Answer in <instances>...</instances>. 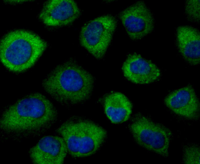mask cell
<instances>
[{
    "label": "cell",
    "mask_w": 200,
    "mask_h": 164,
    "mask_svg": "<svg viewBox=\"0 0 200 164\" xmlns=\"http://www.w3.org/2000/svg\"><path fill=\"white\" fill-rule=\"evenodd\" d=\"M58 111L39 92L30 93L6 106L0 119L1 138L19 141L39 137L56 122Z\"/></svg>",
    "instance_id": "6da1fadb"
},
{
    "label": "cell",
    "mask_w": 200,
    "mask_h": 164,
    "mask_svg": "<svg viewBox=\"0 0 200 164\" xmlns=\"http://www.w3.org/2000/svg\"><path fill=\"white\" fill-rule=\"evenodd\" d=\"M95 79L73 58L56 66L43 80L44 90L61 105L70 107L82 104L90 97Z\"/></svg>",
    "instance_id": "7a4b0ae2"
},
{
    "label": "cell",
    "mask_w": 200,
    "mask_h": 164,
    "mask_svg": "<svg viewBox=\"0 0 200 164\" xmlns=\"http://www.w3.org/2000/svg\"><path fill=\"white\" fill-rule=\"evenodd\" d=\"M38 35L22 29L9 31L0 40L1 62L9 71L24 72L33 67L48 47Z\"/></svg>",
    "instance_id": "3957f363"
},
{
    "label": "cell",
    "mask_w": 200,
    "mask_h": 164,
    "mask_svg": "<svg viewBox=\"0 0 200 164\" xmlns=\"http://www.w3.org/2000/svg\"><path fill=\"white\" fill-rule=\"evenodd\" d=\"M56 132L66 145L68 152L73 158L91 156L105 142L106 130L98 124L83 117L71 116L63 121Z\"/></svg>",
    "instance_id": "277c9868"
},
{
    "label": "cell",
    "mask_w": 200,
    "mask_h": 164,
    "mask_svg": "<svg viewBox=\"0 0 200 164\" xmlns=\"http://www.w3.org/2000/svg\"><path fill=\"white\" fill-rule=\"evenodd\" d=\"M128 127L140 146L164 157L168 156L173 135L168 128L140 113L134 116Z\"/></svg>",
    "instance_id": "5b68a950"
},
{
    "label": "cell",
    "mask_w": 200,
    "mask_h": 164,
    "mask_svg": "<svg viewBox=\"0 0 200 164\" xmlns=\"http://www.w3.org/2000/svg\"><path fill=\"white\" fill-rule=\"evenodd\" d=\"M117 25L115 18L109 14L88 22L80 31L81 45L96 59H102L112 42Z\"/></svg>",
    "instance_id": "8992f818"
},
{
    "label": "cell",
    "mask_w": 200,
    "mask_h": 164,
    "mask_svg": "<svg viewBox=\"0 0 200 164\" xmlns=\"http://www.w3.org/2000/svg\"><path fill=\"white\" fill-rule=\"evenodd\" d=\"M118 18L130 38L141 39L154 30L155 20L149 7L142 1H138L120 12Z\"/></svg>",
    "instance_id": "52a82bcc"
},
{
    "label": "cell",
    "mask_w": 200,
    "mask_h": 164,
    "mask_svg": "<svg viewBox=\"0 0 200 164\" xmlns=\"http://www.w3.org/2000/svg\"><path fill=\"white\" fill-rule=\"evenodd\" d=\"M81 14V10L74 1L51 0L45 2L38 18L46 26L58 27L71 24Z\"/></svg>",
    "instance_id": "ba28073f"
},
{
    "label": "cell",
    "mask_w": 200,
    "mask_h": 164,
    "mask_svg": "<svg viewBox=\"0 0 200 164\" xmlns=\"http://www.w3.org/2000/svg\"><path fill=\"white\" fill-rule=\"evenodd\" d=\"M68 153L63 139L54 136L42 138L29 151L31 162L36 164H62Z\"/></svg>",
    "instance_id": "9c48e42d"
},
{
    "label": "cell",
    "mask_w": 200,
    "mask_h": 164,
    "mask_svg": "<svg viewBox=\"0 0 200 164\" xmlns=\"http://www.w3.org/2000/svg\"><path fill=\"white\" fill-rule=\"evenodd\" d=\"M124 77L137 84H146L158 80L160 70L151 61L136 53L128 54L121 68Z\"/></svg>",
    "instance_id": "30bf717a"
},
{
    "label": "cell",
    "mask_w": 200,
    "mask_h": 164,
    "mask_svg": "<svg viewBox=\"0 0 200 164\" xmlns=\"http://www.w3.org/2000/svg\"><path fill=\"white\" fill-rule=\"evenodd\" d=\"M164 101L165 105L176 115L190 120L198 119L199 101L192 86L174 90L165 97Z\"/></svg>",
    "instance_id": "8fae6325"
},
{
    "label": "cell",
    "mask_w": 200,
    "mask_h": 164,
    "mask_svg": "<svg viewBox=\"0 0 200 164\" xmlns=\"http://www.w3.org/2000/svg\"><path fill=\"white\" fill-rule=\"evenodd\" d=\"M175 43L182 57L188 63L200 64V34L199 30L189 26H180L176 29Z\"/></svg>",
    "instance_id": "7c38bea8"
},
{
    "label": "cell",
    "mask_w": 200,
    "mask_h": 164,
    "mask_svg": "<svg viewBox=\"0 0 200 164\" xmlns=\"http://www.w3.org/2000/svg\"><path fill=\"white\" fill-rule=\"evenodd\" d=\"M101 100L106 114L112 123H121L129 118L132 105L124 94L112 91L104 95Z\"/></svg>",
    "instance_id": "4fadbf2b"
},
{
    "label": "cell",
    "mask_w": 200,
    "mask_h": 164,
    "mask_svg": "<svg viewBox=\"0 0 200 164\" xmlns=\"http://www.w3.org/2000/svg\"><path fill=\"white\" fill-rule=\"evenodd\" d=\"M182 162L184 164H200V148L196 144H189L183 148Z\"/></svg>",
    "instance_id": "5bb4252c"
},
{
    "label": "cell",
    "mask_w": 200,
    "mask_h": 164,
    "mask_svg": "<svg viewBox=\"0 0 200 164\" xmlns=\"http://www.w3.org/2000/svg\"><path fill=\"white\" fill-rule=\"evenodd\" d=\"M185 13L186 18L191 22L200 21V0H187L185 3Z\"/></svg>",
    "instance_id": "9a60e30c"
}]
</instances>
